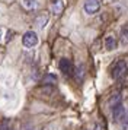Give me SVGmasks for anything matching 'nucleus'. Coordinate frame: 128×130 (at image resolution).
I'll return each instance as SVG.
<instances>
[{
  "mask_svg": "<svg viewBox=\"0 0 128 130\" xmlns=\"http://www.w3.org/2000/svg\"><path fill=\"white\" fill-rule=\"evenodd\" d=\"M128 70V66H127V61L125 60H118L114 63L112 69H111V75L114 79H121Z\"/></svg>",
  "mask_w": 128,
  "mask_h": 130,
  "instance_id": "nucleus-1",
  "label": "nucleus"
},
{
  "mask_svg": "<svg viewBox=\"0 0 128 130\" xmlns=\"http://www.w3.org/2000/svg\"><path fill=\"white\" fill-rule=\"evenodd\" d=\"M22 44H23V47H26V48H34L35 45H38V35L35 34L34 31L25 32L22 37Z\"/></svg>",
  "mask_w": 128,
  "mask_h": 130,
  "instance_id": "nucleus-2",
  "label": "nucleus"
},
{
  "mask_svg": "<svg viewBox=\"0 0 128 130\" xmlns=\"http://www.w3.org/2000/svg\"><path fill=\"white\" fill-rule=\"evenodd\" d=\"M112 117H114V120L116 123H121V121H124L127 118V112H125V108H124L122 104L112 108Z\"/></svg>",
  "mask_w": 128,
  "mask_h": 130,
  "instance_id": "nucleus-3",
  "label": "nucleus"
},
{
  "mask_svg": "<svg viewBox=\"0 0 128 130\" xmlns=\"http://www.w3.org/2000/svg\"><path fill=\"white\" fill-rule=\"evenodd\" d=\"M99 9H100L99 0H84V12L87 15H95Z\"/></svg>",
  "mask_w": 128,
  "mask_h": 130,
  "instance_id": "nucleus-4",
  "label": "nucleus"
},
{
  "mask_svg": "<svg viewBox=\"0 0 128 130\" xmlns=\"http://www.w3.org/2000/svg\"><path fill=\"white\" fill-rule=\"evenodd\" d=\"M48 21H50V15L48 12H41L38 13V16L35 18V26L38 28V29H44L45 28V25L48 24Z\"/></svg>",
  "mask_w": 128,
  "mask_h": 130,
  "instance_id": "nucleus-5",
  "label": "nucleus"
},
{
  "mask_svg": "<svg viewBox=\"0 0 128 130\" xmlns=\"http://www.w3.org/2000/svg\"><path fill=\"white\" fill-rule=\"evenodd\" d=\"M64 10V0H52L51 3V13L55 16H60Z\"/></svg>",
  "mask_w": 128,
  "mask_h": 130,
  "instance_id": "nucleus-6",
  "label": "nucleus"
},
{
  "mask_svg": "<svg viewBox=\"0 0 128 130\" xmlns=\"http://www.w3.org/2000/svg\"><path fill=\"white\" fill-rule=\"evenodd\" d=\"M116 47H118V41H116L115 35L109 34V35L105 37V48H106L108 51H112V50H115Z\"/></svg>",
  "mask_w": 128,
  "mask_h": 130,
  "instance_id": "nucleus-7",
  "label": "nucleus"
},
{
  "mask_svg": "<svg viewBox=\"0 0 128 130\" xmlns=\"http://www.w3.org/2000/svg\"><path fill=\"white\" fill-rule=\"evenodd\" d=\"M60 70L63 72L64 75H71V72H73V64H71V61L69 59H61L60 60Z\"/></svg>",
  "mask_w": 128,
  "mask_h": 130,
  "instance_id": "nucleus-8",
  "label": "nucleus"
},
{
  "mask_svg": "<svg viewBox=\"0 0 128 130\" xmlns=\"http://www.w3.org/2000/svg\"><path fill=\"white\" fill-rule=\"evenodd\" d=\"M20 3H22L23 9H26V10H29V12L36 10V9L39 7V2H38V0H22Z\"/></svg>",
  "mask_w": 128,
  "mask_h": 130,
  "instance_id": "nucleus-9",
  "label": "nucleus"
},
{
  "mask_svg": "<svg viewBox=\"0 0 128 130\" xmlns=\"http://www.w3.org/2000/svg\"><path fill=\"white\" fill-rule=\"evenodd\" d=\"M119 104H122V96H121L119 92H115V94L109 98V107L111 108H114V107L119 105Z\"/></svg>",
  "mask_w": 128,
  "mask_h": 130,
  "instance_id": "nucleus-10",
  "label": "nucleus"
},
{
  "mask_svg": "<svg viewBox=\"0 0 128 130\" xmlns=\"http://www.w3.org/2000/svg\"><path fill=\"white\" fill-rule=\"evenodd\" d=\"M119 41H121L122 45H128V24L122 26L121 34H119Z\"/></svg>",
  "mask_w": 128,
  "mask_h": 130,
  "instance_id": "nucleus-11",
  "label": "nucleus"
},
{
  "mask_svg": "<svg viewBox=\"0 0 128 130\" xmlns=\"http://www.w3.org/2000/svg\"><path fill=\"white\" fill-rule=\"evenodd\" d=\"M42 83L44 85H54V83H57V77L54 75H45L42 79Z\"/></svg>",
  "mask_w": 128,
  "mask_h": 130,
  "instance_id": "nucleus-12",
  "label": "nucleus"
},
{
  "mask_svg": "<svg viewBox=\"0 0 128 130\" xmlns=\"http://www.w3.org/2000/svg\"><path fill=\"white\" fill-rule=\"evenodd\" d=\"M0 130H10V120H9V118L2 120V123H0Z\"/></svg>",
  "mask_w": 128,
  "mask_h": 130,
  "instance_id": "nucleus-13",
  "label": "nucleus"
},
{
  "mask_svg": "<svg viewBox=\"0 0 128 130\" xmlns=\"http://www.w3.org/2000/svg\"><path fill=\"white\" fill-rule=\"evenodd\" d=\"M3 35H5V29L0 26V40H3Z\"/></svg>",
  "mask_w": 128,
  "mask_h": 130,
  "instance_id": "nucleus-14",
  "label": "nucleus"
},
{
  "mask_svg": "<svg viewBox=\"0 0 128 130\" xmlns=\"http://www.w3.org/2000/svg\"><path fill=\"white\" fill-rule=\"evenodd\" d=\"M106 2H114V0H106Z\"/></svg>",
  "mask_w": 128,
  "mask_h": 130,
  "instance_id": "nucleus-15",
  "label": "nucleus"
}]
</instances>
